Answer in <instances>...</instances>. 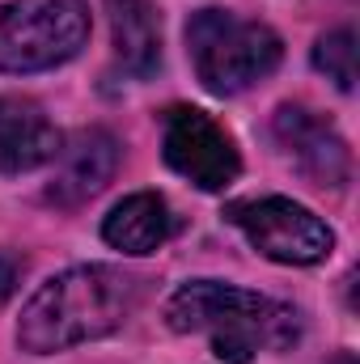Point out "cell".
<instances>
[{
	"label": "cell",
	"mask_w": 360,
	"mask_h": 364,
	"mask_svg": "<svg viewBox=\"0 0 360 364\" xmlns=\"http://www.w3.org/2000/svg\"><path fill=\"white\" fill-rule=\"evenodd\" d=\"M327 364H356V356H352V352H339V356H331Z\"/></svg>",
	"instance_id": "5bb4252c"
},
{
	"label": "cell",
	"mask_w": 360,
	"mask_h": 364,
	"mask_svg": "<svg viewBox=\"0 0 360 364\" xmlns=\"http://www.w3.org/2000/svg\"><path fill=\"white\" fill-rule=\"evenodd\" d=\"M144 279L110 263H85L51 275L17 318V343L30 356H55L115 335L140 305Z\"/></svg>",
	"instance_id": "6da1fadb"
},
{
	"label": "cell",
	"mask_w": 360,
	"mask_h": 364,
	"mask_svg": "<svg viewBox=\"0 0 360 364\" xmlns=\"http://www.w3.org/2000/svg\"><path fill=\"white\" fill-rule=\"evenodd\" d=\"M115 170H119V140L106 127H81L55 153V174L47 182V203L81 208L93 195L106 191Z\"/></svg>",
	"instance_id": "ba28073f"
},
{
	"label": "cell",
	"mask_w": 360,
	"mask_h": 364,
	"mask_svg": "<svg viewBox=\"0 0 360 364\" xmlns=\"http://www.w3.org/2000/svg\"><path fill=\"white\" fill-rule=\"evenodd\" d=\"M314 68L335 81L339 93L356 90V34L352 26H339V30H327L318 43H314Z\"/></svg>",
	"instance_id": "7c38bea8"
},
{
	"label": "cell",
	"mask_w": 360,
	"mask_h": 364,
	"mask_svg": "<svg viewBox=\"0 0 360 364\" xmlns=\"http://www.w3.org/2000/svg\"><path fill=\"white\" fill-rule=\"evenodd\" d=\"M229 225L271 263L284 267H314L331 259L335 250V229L309 212L305 203L288 195H263V199H238L229 203Z\"/></svg>",
	"instance_id": "5b68a950"
},
{
	"label": "cell",
	"mask_w": 360,
	"mask_h": 364,
	"mask_svg": "<svg viewBox=\"0 0 360 364\" xmlns=\"http://www.w3.org/2000/svg\"><path fill=\"white\" fill-rule=\"evenodd\" d=\"M162 157L191 186L216 195L242 174V157L233 136L195 106H170L162 114Z\"/></svg>",
	"instance_id": "8992f818"
},
{
	"label": "cell",
	"mask_w": 360,
	"mask_h": 364,
	"mask_svg": "<svg viewBox=\"0 0 360 364\" xmlns=\"http://www.w3.org/2000/svg\"><path fill=\"white\" fill-rule=\"evenodd\" d=\"M21 275H26V259H17V255L0 250V305L13 296V288L21 284Z\"/></svg>",
	"instance_id": "4fadbf2b"
},
{
	"label": "cell",
	"mask_w": 360,
	"mask_h": 364,
	"mask_svg": "<svg viewBox=\"0 0 360 364\" xmlns=\"http://www.w3.org/2000/svg\"><path fill=\"white\" fill-rule=\"evenodd\" d=\"M64 136L43 114L38 102L0 93V174H30L47 161H55Z\"/></svg>",
	"instance_id": "9c48e42d"
},
{
	"label": "cell",
	"mask_w": 360,
	"mask_h": 364,
	"mask_svg": "<svg viewBox=\"0 0 360 364\" xmlns=\"http://www.w3.org/2000/svg\"><path fill=\"white\" fill-rule=\"evenodd\" d=\"M174 233V212L157 191H136L127 199H119L110 208V216L102 220V242L123 250V255H153L170 242Z\"/></svg>",
	"instance_id": "8fae6325"
},
{
	"label": "cell",
	"mask_w": 360,
	"mask_h": 364,
	"mask_svg": "<svg viewBox=\"0 0 360 364\" xmlns=\"http://www.w3.org/2000/svg\"><path fill=\"white\" fill-rule=\"evenodd\" d=\"M90 43L85 0H13L0 9V73L30 77L60 68Z\"/></svg>",
	"instance_id": "277c9868"
},
{
	"label": "cell",
	"mask_w": 360,
	"mask_h": 364,
	"mask_svg": "<svg viewBox=\"0 0 360 364\" xmlns=\"http://www.w3.org/2000/svg\"><path fill=\"white\" fill-rule=\"evenodd\" d=\"M115 68L132 81H144L162 68V17L153 0H106Z\"/></svg>",
	"instance_id": "30bf717a"
},
{
	"label": "cell",
	"mask_w": 360,
	"mask_h": 364,
	"mask_svg": "<svg viewBox=\"0 0 360 364\" xmlns=\"http://www.w3.org/2000/svg\"><path fill=\"white\" fill-rule=\"evenodd\" d=\"M186 55L203 90L233 97L280 68L284 43L268 21H250L229 9H199L186 17Z\"/></svg>",
	"instance_id": "3957f363"
},
{
	"label": "cell",
	"mask_w": 360,
	"mask_h": 364,
	"mask_svg": "<svg viewBox=\"0 0 360 364\" xmlns=\"http://www.w3.org/2000/svg\"><path fill=\"white\" fill-rule=\"evenodd\" d=\"M166 326L179 335H208L225 364H250L259 352H284L301 339V314L292 305L221 279L179 284L166 301Z\"/></svg>",
	"instance_id": "7a4b0ae2"
},
{
	"label": "cell",
	"mask_w": 360,
	"mask_h": 364,
	"mask_svg": "<svg viewBox=\"0 0 360 364\" xmlns=\"http://www.w3.org/2000/svg\"><path fill=\"white\" fill-rule=\"evenodd\" d=\"M271 136L275 144L292 157V166L314 182V186H348L352 178V153H348V140L309 106L301 102H284L275 114H271Z\"/></svg>",
	"instance_id": "52a82bcc"
}]
</instances>
